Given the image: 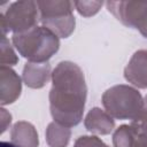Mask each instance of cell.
I'll list each match as a JSON object with an SVG mask.
<instances>
[{
	"instance_id": "cell-1",
	"label": "cell",
	"mask_w": 147,
	"mask_h": 147,
	"mask_svg": "<svg viewBox=\"0 0 147 147\" xmlns=\"http://www.w3.org/2000/svg\"><path fill=\"white\" fill-rule=\"evenodd\" d=\"M49 91V110L54 122L72 127L83 119L87 86L82 68L71 62L62 61L52 71Z\"/></svg>"
},
{
	"instance_id": "cell-2",
	"label": "cell",
	"mask_w": 147,
	"mask_h": 147,
	"mask_svg": "<svg viewBox=\"0 0 147 147\" xmlns=\"http://www.w3.org/2000/svg\"><path fill=\"white\" fill-rule=\"evenodd\" d=\"M11 41L20 55L29 62H48L60 48V38L44 25H37L22 33H13Z\"/></svg>"
},
{
	"instance_id": "cell-3",
	"label": "cell",
	"mask_w": 147,
	"mask_h": 147,
	"mask_svg": "<svg viewBox=\"0 0 147 147\" xmlns=\"http://www.w3.org/2000/svg\"><path fill=\"white\" fill-rule=\"evenodd\" d=\"M101 101L105 110L115 119H132L145 108L140 92L136 87L125 84L106 90Z\"/></svg>"
},
{
	"instance_id": "cell-4",
	"label": "cell",
	"mask_w": 147,
	"mask_h": 147,
	"mask_svg": "<svg viewBox=\"0 0 147 147\" xmlns=\"http://www.w3.org/2000/svg\"><path fill=\"white\" fill-rule=\"evenodd\" d=\"M40 23L54 32L59 38H68L76 26L74 1L41 0L37 1Z\"/></svg>"
},
{
	"instance_id": "cell-5",
	"label": "cell",
	"mask_w": 147,
	"mask_h": 147,
	"mask_svg": "<svg viewBox=\"0 0 147 147\" xmlns=\"http://www.w3.org/2000/svg\"><path fill=\"white\" fill-rule=\"evenodd\" d=\"M1 33L6 36L8 31L14 33L25 32L34 26L39 21V9L37 1L23 0L9 5L5 13L0 15Z\"/></svg>"
},
{
	"instance_id": "cell-6",
	"label": "cell",
	"mask_w": 147,
	"mask_h": 147,
	"mask_svg": "<svg viewBox=\"0 0 147 147\" xmlns=\"http://www.w3.org/2000/svg\"><path fill=\"white\" fill-rule=\"evenodd\" d=\"M107 9L127 28L138 30L147 38V1H107Z\"/></svg>"
},
{
	"instance_id": "cell-7",
	"label": "cell",
	"mask_w": 147,
	"mask_h": 147,
	"mask_svg": "<svg viewBox=\"0 0 147 147\" xmlns=\"http://www.w3.org/2000/svg\"><path fill=\"white\" fill-rule=\"evenodd\" d=\"M22 79L10 67H0V103L7 106L14 103L21 95Z\"/></svg>"
},
{
	"instance_id": "cell-8",
	"label": "cell",
	"mask_w": 147,
	"mask_h": 147,
	"mask_svg": "<svg viewBox=\"0 0 147 147\" xmlns=\"http://www.w3.org/2000/svg\"><path fill=\"white\" fill-rule=\"evenodd\" d=\"M124 78L137 88H147V49L134 52L124 68Z\"/></svg>"
},
{
	"instance_id": "cell-9",
	"label": "cell",
	"mask_w": 147,
	"mask_h": 147,
	"mask_svg": "<svg viewBox=\"0 0 147 147\" xmlns=\"http://www.w3.org/2000/svg\"><path fill=\"white\" fill-rule=\"evenodd\" d=\"M84 125L87 131L94 134L107 136L115 129V119L99 107L92 108L84 118Z\"/></svg>"
},
{
	"instance_id": "cell-10",
	"label": "cell",
	"mask_w": 147,
	"mask_h": 147,
	"mask_svg": "<svg viewBox=\"0 0 147 147\" xmlns=\"http://www.w3.org/2000/svg\"><path fill=\"white\" fill-rule=\"evenodd\" d=\"M23 82L30 88H42L49 78H52V69L48 62L37 63L26 62L22 74Z\"/></svg>"
},
{
	"instance_id": "cell-11",
	"label": "cell",
	"mask_w": 147,
	"mask_h": 147,
	"mask_svg": "<svg viewBox=\"0 0 147 147\" xmlns=\"http://www.w3.org/2000/svg\"><path fill=\"white\" fill-rule=\"evenodd\" d=\"M11 141L17 147H38L39 137L33 124L26 121L16 122L10 130Z\"/></svg>"
},
{
	"instance_id": "cell-12",
	"label": "cell",
	"mask_w": 147,
	"mask_h": 147,
	"mask_svg": "<svg viewBox=\"0 0 147 147\" xmlns=\"http://www.w3.org/2000/svg\"><path fill=\"white\" fill-rule=\"evenodd\" d=\"M45 137L49 147H67L71 138V130L56 122H51L47 125Z\"/></svg>"
},
{
	"instance_id": "cell-13",
	"label": "cell",
	"mask_w": 147,
	"mask_h": 147,
	"mask_svg": "<svg viewBox=\"0 0 147 147\" xmlns=\"http://www.w3.org/2000/svg\"><path fill=\"white\" fill-rule=\"evenodd\" d=\"M136 139V132L132 130L130 124L119 125L113 133L114 147H133Z\"/></svg>"
},
{
	"instance_id": "cell-14",
	"label": "cell",
	"mask_w": 147,
	"mask_h": 147,
	"mask_svg": "<svg viewBox=\"0 0 147 147\" xmlns=\"http://www.w3.org/2000/svg\"><path fill=\"white\" fill-rule=\"evenodd\" d=\"M0 46H1V65L13 67L17 64L18 57L6 36H2Z\"/></svg>"
},
{
	"instance_id": "cell-15",
	"label": "cell",
	"mask_w": 147,
	"mask_h": 147,
	"mask_svg": "<svg viewBox=\"0 0 147 147\" xmlns=\"http://www.w3.org/2000/svg\"><path fill=\"white\" fill-rule=\"evenodd\" d=\"M74 6L79 15L91 17L101 9L103 1H74Z\"/></svg>"
},
{
	"instance_id": "cell-16",
	"label": "cell",
	"mask_w": 147,
	"mask_h": 147,
	"mask_svg": "<svg viewBox=\"0 0 147 147\" xmlns=\"http://www.w3.org/2000/svg\"><path fill=\"white\" fill-rule=\"evenodd\" d=\"M130 126L139 136H147V108H144L134 118L131 119Z\"/></svg>"
},
{
	"instance_id": "cell-17",
	"label": "cell",
	"mask_w": 147,
	"mask_h": 147,
	"mask_svg": "<svg viewBox=\"0 0 147 147\" xmlns=\"http://www.w3.org/2000/svg\"><path fill=\"white\" fill-rule=\"evenodd\" d=\"M74 147H109L96 136H80L76 139Z\"/></svg>"
},
{
	"instance_id": "cell-18",
	"label": "cell",
	"mask_w": 147,
	"mask_h": 147,
	"mask_svg": "<svg viewBox=\"0 0 147 147\" xmlns=\"http://www.w3.org/2000/svg\"><path fill=\"white\" fill-rule=\"evenodd\" d=\"M0 118H1V133H3L11 123V115L2 107L0 109Z\"/></svg>"
},
{
	"instance_id": "cell-19",
	"label": "cell",
	"mask_w": 147,
	"mask_h": 147,
	"mask_svg": "<svg viewBox=\"0 0 147 147\" xmlns=\"http://www.w3.org/2000/svg\"><path fill=\"white\" fill-rule=\"evenodd\" d=\"M133 147H147V136L136 134V139L133 142Z\"/></svg>"
},
{
	"instance_id": "cell-20",
	"label": "cell",
	"mask_w": 147,
	"mask_h": 147,
	"mask_svg": "<svg viewBox=\"0 0 147 147\" xmlns=\"http://www.w3.org/2000/svg\"><path fill=\"white\" fill-rule=\"evenodd\" d=\"M0 147H17L13 141H1L0 142Z\"/></svg>"
},
{
	"instance_id": "cell-21",
	"label": "cell",
	"mask_w": 147,
	"mask_h": 147,
	"mask_svg": "<svg viewBox=\"0 0 147 147\" xmlns=\"http://www.w3.org/2000/svg\"><path fill=\"white\" fill-rule=\"evenodd\" d=\"M144 102H145V108H147V95L144 98Z\"/></svg>"
}]
</instances>
